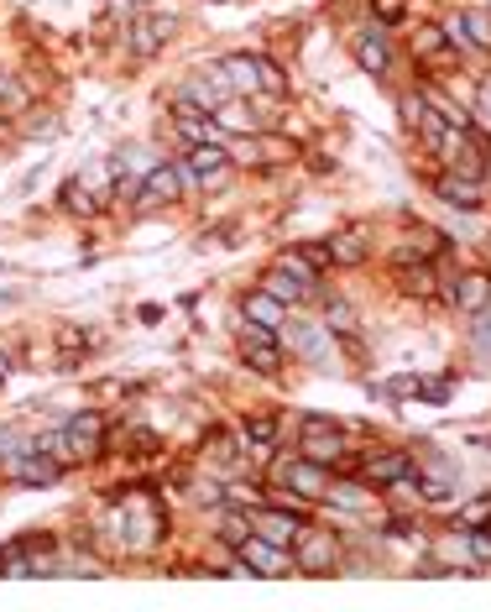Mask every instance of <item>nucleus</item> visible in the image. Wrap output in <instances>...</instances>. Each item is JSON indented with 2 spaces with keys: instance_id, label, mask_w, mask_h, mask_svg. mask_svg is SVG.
Returning a JSON list of instances; mask_svg holds the SVG:
<instances>
[{
  "instance_id": "obj_1",
  "label": "nucleus",
  "mask_w": 491,
  "mask_h": 612,
  "mask_svg": "<svg viewBox=\"0 0 491 612\" xmlns=\"http://www.w3.org/2000/svg\"><path fill=\"white\" fill-rule=\"evenodd\" d=\"M220 74H225V84L236 89V95H272V100L288 95V74L272 58H262V53H230L220 63Z\"/></svg>"
},
{
  "instance_id": "obj_2",
  "label": "nucleus",
  "mask_w": 491,
  "mask_h": 612,
  "mask_svg": "<svg viewBox=\"0 0 491 612\" xmlns=\"http://www.w3.org/2000/svg\"><path fill=\"white\" fill-rule=\"evenodd\" d=\"M115 539H121V550H152L168 534V513H162L152 497H131V503L110 518Z\"/></svg>"
},
{
  "instance_id": "obj_3",
  "label": "nucleus",
  "mask_w": 491,
  "mask_h": 612,
  "mask_svg": "<svg viewBox=\"0 0 491 612\" xmlns=\"http://www.w3.org/2000/svg\"><path fill=\"white\" fill-rule=\"evenodd\" d=\"M277 482H283L288 492H298V497H309V503H330L335 476H330V466H319L309 456H293V461H277Z\"/></svg>"
},
{
  "instance_id": "obj_4",
  "label": "nucleus",
  "mask_w": 491,
  "mask_h": 612,
  "mask_svg": "<svg viewBox=\"0 0 491 612\" xmlns=\"http://www.w3.org/2000/svg\"><path fill=\"white\" fill-rule=\"evenodd\" d=\"M236 560L246 565L251 576H293V571H298L288 544H272V539H262L256 529H251V534L236 544Z\"/></svg>"
},
{
  "instance_id": "obj_5",
  "label": "nucleus",
  "mask_w": 491,
  "mask_h": 612,
  "mask_svg": "<svg viewBox=\"0 0 491 612\" xmlns=\"http://www.w3.org/2000/svg\"><path fill=\"white\" fill-rule=\"evenodd\" d=\"M298 456H309L319 466L345 461V429L335 419H324V414H309L303 419V435H298Z\"/></svg>"
},
{
  "instance_id": "obj_6",
  "label": "nucleus",
  "mask_w": 491,
  "mask_h": 612,
  "mask_svg": "<svg viewBox=\"0 0 491 612\" xmlns=\"http://www.w3.org/2000/svg\"><path fill=\"white\" fill-rule=\"evenodd\" d=\"M241 356H246V367L256 377H277V372H283V340H277V330L246 325L241 330Z\"/></svg>"
},
{
  "instance_id": "obj_7",
  "label": "nucleus",
  "mask_w": 491,
  "mask_h": 612,
  "mask_svg": "<svg viewBox=\"0 0 491 612\" xmlns=\"http://www.w3.org/2000/svg\"><path fill=\"white\" fill-rule=\"evenodd\" d=\"M183 199V168L178 163H152L136 184V204L142 210H157V204H178Z\"/></svg>"
},
{
  "instance_id": "obj_8",
  "label": "nucleus",
  "mask_w": 491,
  "mask_h": 612,
  "mask_svg": "<svg viewBox=\"0 0 491 612\" xmlns=\"http://www.w3.org/2000/svg\"><path fill=\"white\" fill-rule=\"evenodd\" d=\"M293 565H298V571H335V565H340V544L324 529L303 524V534L293 539Z\"/></svg>"
},
{
  "instance_id": "obj_9",
  "label": "nucleus",
  "mask_w": 491,
  "mask_h": 612,
  "mask_svg": "<svg viewBox=\"0 0 491 612\" xmlns=\"http://www.w3.org/2000/svg\"><path fill=\"white\" fill-rule=\"evenodd\" d=\"M63 435H68V456L89 461V456H100V450H105V419L95 414V408H84V414L68 419Z\"/></svg>"
},
{
  "instance_id": "obj_10",
  "label": "nucleus",
  "mask_w": 491,
  "mask_h": 612,
  "mask_svg": "<svg viewBox=\"0 0 491 612\" xmlns=\"http://www.w3.org/2000/svg\"><path fill=\"white\" fill-rule=\"evenodd\" d=\"M173 126H178V136L189 147H199V142H225V131L215 126V116L209 110H199V105H189V100H173Z\"/></svg>"
},
{
  "instance_id": "obj_11",
  "label": "nucleus",
  "mask_w": 491,
  "mask_h": 612,
  "mask_svg": "<svg viewBox=\"0 0 491 612\" xmlns=\"http://www.w3.org/2000/svg\"><path fill=\"white\" fill-rule=\"evenodd\" d=\"M11 476H16V482H27V487H53L63 476V461H53L42 445H32V450H21V456L11 461Z\"/></svg>"
},
{
  "instance_id": "obj_12",
  "label": "nucleus",
  "mask_w": 491,
  "mask_h": 612,
  "mask_svg": "<svg viewBox=\"0 0 491 612\" xmlns=\"http://www.w3.org/2000/svg\"><path fill=\"white\" fill-rule=\"evenodd\" d=\"M168 37H173V16H136L126 42H131L136 58H157L162 48H168Z\"/></svg>"
},
{
  "instance_id": "obj_13",
  "label": "nucleus",
  "mask_w": 491,
  "mask_h": 612,
  "mask_svg": "<svg viewBox=\"0 0 491 612\" xmlns=\"http://www.w3.org/2000/svg\"><path fill=\"white\" fill-rule=\"evenodd\" d=\"M288 346L309 361V367H335V346H330V325H293Z\"/></svg>"
},
{
  "instance_id": "obj_14",
  "label": "nucleus",
  "mask_w": 491,
  "mask_h": 612,
  "mask_svg": "<svg viewBox=\"0 0 491 612\" xmlns=\"http://www.w3.org/2000/svg\"><path fill=\"white\" fill-rule=\"evenodd\" d=\"M251 529L262 534V539H272V544H288V550H293V539L303 534V513H283V508H256V513H251Z\"/></svg>"
},
{
  "instance_id": "obj_15",
  "label": "nucleus",
  "mask_w": 491,
  "mask_h": 612,
  "mask_svg": "<svg viewBox=\"0 0 491 612\" xmlns=\"http://www.w3.org/2000/svg\"><path fill=\"white\" fill-rule=\"evenodd\" d=\"M444 299H450L455 309H465V314H481V309H491V278L486 272H465L460 283L444 288Z\"/></svg>"
},
{
  "instance_id": "obj_16",
  "label": "nucleus",
  "mask_w": 491,
  "mask_h": 612,
  "mask_svg": "<svg viewBox=\"0 0 491 612\" xmlns=\"http://www.w3.org/2000/svg\"><path fill=\"white\" fill-rule=\"evenodd\" d=\"M434 194L450 204V210H481V178H465V173H444L434 178Z\"/></svg>"
},
{
  "instance_id": "obj_17",
  "label": "nucleus",
  "mask_w": 491,
  "mask_h": 612,
  "mask_svg": "<svg viewBox=\"0 0 491 612\" xmlns=\"http://www.w3.org/2000/svg\"><path fill=\"white\" fill-rule=\"evenodd\" d=\"M230 95H236V89L225 84L220 68H215V74H194L189 84L178 89V100H189V105H199V110H215V105H220V100H230Z\"/></svg>"
},
{
  "instance_id": "obj_18",
  "label": "nucleus",
  "mask_w": 491,
  "mask_h": 612,
  "mask_svg": "<svg viewBox=\"0 0 491 612\" xmlns=\"http://www.w3.org/2000/svg\"><path fill=\"white\" fill-rule=\"evenodd\" d=\"M408 471H413V450H377V456H366V482H377V487L403 482Z\"/></svg>"
},
{
  "instance_id": "obj_19",
  "label": "nucleus",
  "mask_w": 491,
  "mask_h": 612,
  "mask_svg": "<svg viewBox=\"0 0 491 612\" xmlns=\"http://www.w3.org/2000/svg\"><path fill=\"white\" fill-rule=\"evenodd\" d=\"M241 314H246V325L277 330V325L288 320V304H283V299H272L267 288H256V293H246V299H241Z\"/></svg>"
},
{
  "instance_id": "obj_20",
  "label": "nucleus",
  "mask_w": 491,
  "mask_h": 612,
  "mask_svg": "<svg viewBox=\"0 0 491 612\" xmlns=\"http://www.w3.org/2000/svg\"><path fill=\"white\" fill-rule=\"evenodd\" d=\"M350 53H356V63L366 68V74H387L392 68V53H387L382 32H356L350 37Z\"/></svg>"
},
{
  "instance_id": "obj_21",
  "label": "nucleus",
  "mask_w": 491,
  "mask_h": 612,
  "mask_svg": "<svg viewBox=\"0 0 491 612\" xmlns=\"http://www.w3.org/2000/svg\"><path fill=\"white\" fill-rule=\"evenodd\" d=\"M324 252H330V262H340V267H361L371 246H366V231H361V225H350V231H340V236L324 241Z\"/></svg>"
},
{
  "instance_id": "obj_22",
  "label": "nucleus",
  "mask_w": 491,
  "mask_h": 612,
  "mask_svg": "<svg viewBox=\"0 0 491 612\" xmlns=\"http://www.w3.org/2000/svg\"><path fill=\"white\" fill-rule=\"evenodd\" d=\"M189 168H194L199 178H220V173L230 168V147H225V142H199V147H189Z\"/></svg>"
},
{
  "instance_id": "obj_23",
  "label": "nucleus",
  "mask_w": 491,
  "mask_h": 612,
  "mask_svg": "<svg viewBox=\"0 0 491 612\" xmlns=\"http://www.w3.org/2000/svg\"><path fill=\"white\" fill-rule=\"evenodd\" d=\"M262 288L272 293V299H283L288 309H293V304H303V299H314V288H309V283H298L293 272H283V267H272L267 278H262Z\"/></svg>"
},
{
  "instance_id": "obj_24",
  "label": "nucleus",
  "mask_w": 491,
  "mask_h": 612,
  "mask_svg": "<svg viewBox=\"0 0 491 612\" xmlns=\"http://www.w3.org/2000/svg\"><path fill=\"white\" fill-rule=\"evenodd\" d=\"M209 116H215V126H220V131H236V136H251V131H256V121H251V110L241 105V95L220 100L215 110H209Z\"/></svg>"
},
{
  "instance_id": "obj_25",
  "label": "nucleus",
  "mask_w": 491,
  "mask_h": 612,
  "mask_svg": "<svg viewBox=\"0 0 491 612\" xmlns=\"http://www.w3.org/2000/svg\"><path fill=\"white\" fill-rule=\"evenodd\" d=\"M439 252H444V236L434 231V225H413L403 257H424V262H429V257H439Z\"/></svg>"
},
{
  "instance_id": "obj_26",
  "label": "nucleus",
  "mask_w": 491,
  "mask_h": 612,
  "mask_svg": "<svg viewBox=\"0 0 491 612\" xmlns=\"http://www.w3.org/2000/svg\"><path fill=\"white\" fill-rule=\"evenodd\" d=\"M465 21V37H471V48H491V11L476 6V11H460Z\"/></svg>"
},
{
  "instance_id": "obj_27",
  "label": "nucleus",
  "mask_w": 491,
  "mask_h": 612,
  "mask_svg": "<svg viewBox=\"0 0 491 612\" xmlns=\"http://www.w3.org/2000/svg\"><path fill=\"white\" fill-rule=\"evenodd\" d=\"M246 445H256V450H272V445H277V419H272V414H256V419H246Z\"/></svg>"
},
{
  "instance_id": "obj_28",
  "label": "nucleus",
  "mask_w": 491,
  "mask_h": 612,
  "mask_svg": "<svg viewBox=\"0 0 491 612\" xmlns=\"http://www.w3.org/2000/svg\"><path fill=\"white\" fill-rule=\"evenodd\" d=\"M277 267H283V272H293L298 283H309V288L319 293V267H314L309 257H303V252H283V257H277Z\"/></svg>"
},
{
  "instance_id": "obj_29",
  "label": "nucleus",
  "mask_w": 491,
  "mask_h": 612,
  "mask_svg": "<svg viewBox=\"0 0 491 612\" xmlns=\"http://www.w3.org/2000/svg\"><path fill=\"white\" fill-rule=\"evenodd\" d=\"M324 325H330L335 335H350V330H356V309H350L345 299H330V304H324Z\"/></svg>"
},
{
  "instance_id": "obj_30",
  "label": "nucleus",
  "mask_w": 491,
  "mask_h": 612,
  "mask_svg": "<svg viewBox=\"0 0 491 612\" xmlns=\"http://www.w3.org/2000/svg\"><path fill=\"white\" fill-rule=\"evenodd\" d=\"M439 48H444V27H418L413 32V53L418 58H434Z\"/></svg>"
},
{
  "instance_id": "obj_31",
  "label": "nucleus",
  "mask_w": 491,
  "mask_h": 612,
  "mask_svg": "<svg viewBox=\"0 0 491 612\" xmlns=\"http://www.w3.org/2000/svg\"><path fill=\"white\" fill-rule=\"evenodd\" d=\"M21 450H32L27 445V435H21V429H0V466H11Z\"/></svg>"
},
{
  "instance_id": "obj_32",
  "label": "nucleus",
  "mask_w": 491,
  "mask_h": 612,
  "mask_svg": "<svg viewBox=\"0 0 491 612\" xmlns=\"http://www.w3.org/2000/svg\"><path fill=\"white\" fill-rule=\"evenodd\" d=\"M444 48H455V53H476V48H471V37H465V21H460V16L444 21Z\"/></svg>"
},
{
  "instance_id": "obj_33",
  "label": "nucleus",
  "mask_w": 491,
  "mask_h": 612,
  "mask_svg": "<svg viewBox=\"0 0 491 612\" xmlns=\"http://www.w3.org/2000/svg\"><path fill=\"white\" fill-rule=\"evenodd\" d=\"M63 210H79V215H89V210H95V199L84 194V184H79V178H74V184H63Z\"/></svg>"
},
{
  "instance_id": "obj_34",
  "label": "nucleus",
  "mask_w": 491,
  "mask_h": 612,
  "mask_svg": "<svg viewBox=\"0 0 491 612\" xmlns=\"http://www.w3.org/2000/svg\"><path fill=\"white\" fill-rule=\"evenodd\" d=\"M330 503H340V508H366V492L350 487V482H340V487H330Z\"/></svg>"
},
{
  "instance_id": "obj_35",
  "label": "nucleus",
  "mask_w": 491,
  "mask_h": 612,
  "mask_svg": "<svg viewBox=\"0 0 491 612\" xmlns=\"http://www.w3.org/2000/svg\"><path fill=\"white\" fill-rule=\"evenodd\" d=\"M476 346L491 351V314H486V309H481V325H476Z\"/></svg>"
},
{
  "instance_id": "obj_36",
  "label": "nucleus",
  "mask_w": 491,
  "mask_h": 612,
  "mask_svg": "<svg viewBox=\"0 0 491 612\" xmlns=\"http://www.w3.org/2000/svg\"><path fill=\"white\" fill-rule=\"evenodd\" d=\"M481 518H491V503H476V508H465V524H481Z\"/></svg>"
},
{
  "instance_id": "obj_37",
  "label": "nucleus",
  "mask_w": 491,
  "mask_h": 612,
  "mask_svg": "<svg viewBox=\"0 0 491 612\" xmlns=\"http://www.w3.org/2000/svg\"><path fill=\"white\" fill-rule=\"evenodd\" d=\"M377 11L392 21V16H403V0H377Z\"/></svg>"
},
{
  "instance_id": "obj_38",
  "label": "nucleus",
  "mask_w": 491,
  "mask_h": 612,
  "mask_svg": "<svg viewBox=\"0 0 491 612\" xmlns=\"http://www.w3.org/2000/svg\"><path fill=\"white\" fill-rule=\"evenodd\" d=\"M481 121L491 126V84H481Z\"/></svg>"
},
{
  "instance_id": "obj_39",
  "label": "nucleus",
  "mask_w": 491,
  "mask_h": 612,
  "mask_svg": "<svg viewBox=\"0 0 491 612\" xmlns=\"http://www.w3.org/2000/svg\"><path fill=\"white\" fill-rule=\"evenodd\" d=\"M16 304V293H0V309H11Z\"/></svg>"
},
{
  "instance_id": "obj_40",
  "label": "nucleus",
  "mask_w": 491,
  "mask_h": 612,
  "mask_svg": "<svg viewBox=\"0 0 491 612\" xmlns=\"http://www.w3.org/2000/svg\"><path fill=\"white\" fill-rule=\"evenodd\" d=\"M6 372H11V367H6V356H0V382H6Z\"/></svg>"
}]
</instances>
